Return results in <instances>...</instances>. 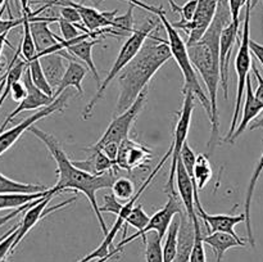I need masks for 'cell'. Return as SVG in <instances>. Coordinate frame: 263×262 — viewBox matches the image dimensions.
<instances>
[{"mask_svg":"<svg viewBox=\"0 0 263 262\" xmlns=\"http://www.w3.org/2000/svg\"><path fill=\"white\" fill-rule=\"evenodd\" d=\"M233 21L229 7V0H218L217 10L215 18L211 23L207 32L197 43L187 46L190 61L194 68L199 72L207 89L208 98L212 108L211 117V138L208 148L212 151L216 146L220 134V121L217 109V91L221 82V64H220V39L222 30Z\"/></svg>","mask_w":263,"mask_h":262,"instance_id":"obj_1","label":"cell"},{"mask_svg":"<svg viewBox=\"0 0 263 262\" xmlns=\"http://www.w3.org/2000/svg\"><path fill=\"white\" fill-rule=\"evenodd\" d=\"M30 131L36 138H39L45 144L49 153L51 154V157L55 161L58 180H57V184L54 188L59 193H63L66 190L81 192L89 199L90 205H91L92 211H94L95 216H97L98 221H99V225L102 228L103 234L107 235L109 230H108L107 223H105L102 212L99 210V204L97 202V192L98 190L112 188L116 179H117L116 177L117 171L116 170H110V171L104 172L102 175L89 174V172L74 166L73 162L68 158L66 152L63 151L62 145L59 144V141L53 135L40 130L36 126H31Z\"/></svg>","mask_w":263,"mask_h":262,"instance_id":"obj_2","label":"cell"},{"mask_svg":"<svg viewBox=\"0 0 263 262\" xmlns=\"http://www.w3.org/2000/svg\"><path fill=\"white\" fill-rule=\"evenodd\" d=\"M168 40L151 33L135 58L118 74V94L115 116L126 112L136 98L146 89V85L159 68L171 59Z\"/></svg>","mask_w":263,"mask_h":262,"instance_id":"obj_3","label":"cell"},{"mask_svg":"<svg viewBox=\"0 0 263 262\" xmlns=\"http://www.w3.org/2000/svg\"><path fill=\"white\" fill-rule=\"evenodd\" d=\"M158 17L159 20H161V23L162 26H163L164 31L167 32V38H168L167 40H168L172 57L175 58L176 63L179 64L182 76H184V87H182V92H193L194 97L198 98V100L202 103L203 108H204V110L207 112L208 118L211 120V117H212V108H211L210 98H208V94L204 91L202 85H200L198 74L194 69V66H193L192 61H190L189 53H187L186 41L182 40L176 28L172 26V23L170 22L168 18L166 17V12H164V10H162V12L159 13Z\"/></svg>","mask_w":263,"mask_h":262,"instance_id":"obj_4","label":"cell"},{"mask_svg":"<svg viewBox=\"0 0 263 262\" xmlns=\"http://www.w3.org/2000/svg\"><path fill=\"white\" fill-rule=\"evenodd\" d=\"M159 22H161V20H159L158 15L154 18H148L140 27L136 28V30L128 36L127 40L125 41V44H123L122 48H121L117 58H116L115 64H113L110 71L108 72L107 77H105L104 81L102 82L100 87L98 89L97 94L94 95V98H92V99L87 103L86 107H85L84 112H82V118H84V120H89V118L91 117L95 105H97V103L102 99L103 94H104L108 85H109L110 82H112V80L115 79L116 76H118V74L122 72V69L135 58V55L139 53L141 46L144 45V43H145V40L148 39V36L151 35L154 30H157Z\"/></svg>","mask_w":263,"mask_h":262,"instance_id":"obj_5","label":"cell"},{"mask_svg":"<svg viewBox=\"0 0 263 262\" xmlns=\"http://www.w3.org/2000/svg\"><path fill=\"white\" fill-rule=\"evenodd\" d=\"M258 0H247L246 4V15H244V27H243V36H241V43L239 45L238 54H236L235 59V71L236 76H238V82H236V99H235V109H234L233 120H231L230 131L228 133L225 138V143H229L230 139L233 138L234 133L236 130V125H238L239 116H240L241 103H243L244 91H246L247 86V77L249 76V69L252 67V59H251V48H249V41H251V33H249V23H251V12L254 4H257Z\"/></svg>","mask_w":263,"mask_h":262,"instance_id":"obj_6","label":"cell"},{"mask_svg":"<svg viewBox=\"0 0 263 262\" xmlns=\"http://www.w3.org/2000/svg\"><path fill=\"white\" fill-rule=\"evenodd\" d=\"M194 107V94L190 91L184 92V104H182V109L179 112V120H177L176 126H175L174 141L171 144V169H170L168 182L166 185V192L168 194H176L174 190V179L176 177V169L177 163H179L180 154H181L182 151V146H184L185 141H186V136L189 134Z\"/></svg>","mask_w":263,"mask_h":262,"instance_id":"obj_7","label":"cell"},{"mask_svg":"<svg viewBox=\"0 0 263 262\" xmlns=\"http://www.w3.org/2000/svg\"><path fill=\"white\" fill-rule=\"evenodd\" d=\"M146 95H148V89L144 90V91L136 98L134 104L131 105L126 112L121 113V115L118 116H115L113 121L109 123L107 130H105V133L103 134L102 138L98 140V143L92 145V148L99 149L102 148L104 144L108 143L121 144L125 139H127L136 117H138L139 113L143 110L144 105H145Z\"/></svg>","mask_w":263,"mask_h":262,"instance_id":"obj_8","label":"cell"},{"mask_svg":"<svg viewBox=\"0 0 263 262\" xmlns=\"http://www.w3.org/2000/svg\"><path fill=\"white\" fill-rule=\"evenodd\" d=\"M180 200L181 199H179L177 194H170L166 205H164L163 208H161L159 211H157V212L152 216L151 220H149V222H148V225H146L143 230H140V231H138L136 234H134V235L127 236V238H123L122 240L117 244V248L123 249V247H125L126 244H128L130 241L135 240V239L140 238V236H143L144 238V236H145L149 231H156V233L158 234L159 238L163 240V236L167 234V230H168L170 225H171L172 221H174L175 216L180 215L181 212H184V211H182V207H181L182 203L180 202Z\"/></svg>","mask_w":263,"mask_h":262,"instance_id":"obj_9","label":"cell"},{"mask_svg":"<svg viewBox=\"0 0 263 262\" xmlns=\"http://www.w3.org/2000/svg\"><path fill=\"white\" fill-rule=\"evenodd\" d=\"M68 98V92L61 94L53 103H51V104L46 105V107L44 108H40V110H36L32 116H30V117H27L26 120H23L22 122L18 123L14 127L0 133V156H2L4 152H7L8 149L22 136V134L25 133V131L30 130L31 126L35 125V123L37 122V121H40L41 118L48 117V116L53 115V113L55 112H63L64 108H66Z\"/></svg>","mask_w":263,"mask_h":262,"instance_id":"obj_10","label":"cell"},{"mask_svg":"<svg viewBox=\"0 0 263 262\" xmlns=\"http://www.w3.org/2000/svg\"><path fill=\"white\" fill-rule=\"evenodd\" d=\"M218 0H198V8L194 18L190 22H174L172 26L179 30H184L187 33L186 45L197 43L203 38L207 30L210 28L216 10H217Z\"/></svg>","mask_w":263,"mask_h":262,"instance_id":"obj_11","label":"cell"},{"mask_svg":"<svg viewBox=\"0 0 263 262\" xmlns=\"http://www.w3.org/2000/svg\"><path fill=\"white\" fill-rule=\"evenodd\" d=\"M22 81H23V85L26 86V89H27V97H26L25 99H23L22 102L18 104V107L15 108L13 112H10V115L8 116L7 118H5V121L3 122V125L0 126V133H3V131H4V128L7 127L8 123L12 122L13 118H14L15 116L20 115L21 112H23V110L40 109V108H44V107H46V105L51 104V103L55 100L53 97H50V95H48V94H45L44 91H41V90L39 89L35 84H33L32 79H31V73H30V69H28V67L26 68L25 73H23Z\"/></svg>","mask_w":263,"mask_h":262,"instance_id":"obj_12","label":"cell"},{"mask_svg":"<svg viewBox=\"0 0 263 262\" xmlns=\"http://www.w3.org/2000/svg\"><path fill=\"white\" fill-rule=\"evenodd\" d=\"M152 158H153V153H152L151 149L127 138L120 144L116 169L131 172L133 170L143 167Z\"/></svg>","mask_w":263,"mask_h":262,"instance_id":"obj_13","label":"cell"},{"mask_svg":"<svg viewBox=\"0 0 263 262\" xmlns=\"http://www.w3.org/2000/svg\"><path fill=\"white\" fill-rule=\"evenodd\" d=\"M55 195H58V194H49V195H46V197L41 198V199L39 200V203H36L35 205H32V207H30L27 211H26L25 216H23V220L20 222L17 238H15L14 244H13V251H14L15 247L21 243V240H22V239L27 235L28 231H30L31 229H32L33 226L39 222V221L43 220V218L45 217V216H48L49 213L54 212V211L59 210V208L66 207V205H68L69 203H72L76 200V197H72L71 199H67L66 202L59 203V204H57V205H54V207H50L46 210V205H48V203L50 202V200L53 199Z\"/></svg>","mask_w":263,"mask_h":262,"instance_id":"obj_14","label":"cell"},{"mask_svg":"<svg viewBox=\"0 0 263 262\" xmlns=\"http://www.w3.org/2000/svg\"><path fill=\"white\" fill-rule=\"evenodd\" d=\"M240 20L231 21L222 30L220 39V64H221V85L225 99L229 97V62H230L233 48L238 40Z\"/></svg>","mask_w":263,"mask_h":262,"instance_id":"obj_15","label":"cell"},{"mask_svg":"<svg viewBox=\"0 0 263 262\" xmlns=\"http://www.w3.org/2000/svg\"><path fill=\"white\" fill-rule=\"evenodd\" d=\"M57 5H61V7L72 5V7L76 8L79 10L80 15H81L84 26L91 33L103 30V28L112 27L113 20L117 15V10H113V12H99L95 8L86 7V5L79 4V3H74L72 0H57Z\"/></svg>","mask_w":263,"mask_h":262,"instance_id":"obj_16","label":"cell"},{"mask_svg":"<svg viewBox=\"0 0 263 262\" xmlns=\"http://www.w3.org/2000/svg\"><path fill=\"white\" fill-rule=\"evenodd\" d=\"M176 185L177 190H179V197L181 199L182 204H184L185 212L193 220V222H198L199 221V216L197 213V208H195V200H194V185H193L192 177L185 170L184 163H182L181 158L179 159L176 169Z\"/></svg>","mask_w":263,"mask_h":262,"instance_id":"obj_17","label":"cell"},{"mask_svg":"<svg viewBox=\"0 0 263 262\" xmlns=\"http://www.w3.org/2000/svg\"><path fill=\"white\" fill-rule=\"evenodd\" d=\"M99 43L100 40L91 38V33H82L73 44H71V45L67 48V50H68L72 55L76 57V58L79 59V61H81L84 64H86L87 68L91 71L92 76L97 80L98 89L100 87L102 82H100L99 72H98L97 67H95L94 61H92V49H94V46Z\"/></svg>","mask_w":263,"mask_h":262,"instance_id":"obj_18","label":"cell"},{"mask_svg":"<svg viewBox=\"0 0 263 262\" xmlns=\"http://www.w3.org/2000/svg\"><path fill=\"white\" fill-rule=\"evenodd\" d=\"M57 17H30V28L35 41L36 50L41 53L45 49L57 45L58 40L55 39V33L51 32L49 28V23L57 22Z\"/></svg>","mask_w":263,"mask_h":262,"instance_id":"obj_19","label":"cell"},{"mask_svg":"<svg viewBox=\"0 0 263 262\" xmlns=\"http://www.w3.org/2000/svg\"><path fill=\"white\" fill-rule=\"evenodd\" d=\"M199 218H202L204 225L207 226L208 234L215 233V231H221V233H228L230 235L235 236L236 239H241L238 234L235 233L234 228L238 223L246 222V215H210L204 210L197 212Z\"/></svg>","mask_w":263,"mask_h":262,"instance_id":"obj_20","label":"cell"},{"mask_svg":"<svg viewBox=\"0 0 263 262\" xmlns=\"http://www.w3.org/2000/svg\"><path fill=\"white\" fill-rule=\"evenodd\" d=\"M180 230L179 243H177V253L174 262H189L193 247L195 240V228L192 218L186 212L180 213Z\"/></svg>","mask_w":263,"mask_h":262,"instance_id":"obj_21","label":"cell"},{"mask_svg":"<svg viewBox=\"0 0 263 262\" xmlns=\"http://www.w3.org/2000/svg\"><path fill=\"white\" fill-rule=\"evenodd\" d=\"M87 66L80 61H71L68 67L66 69L63 79H62L61 84H59L58 89L54 92V98H58L59 95L63 94V91L68 87L73 86L79 91V94H84V89H82V81H84L85 76L87 73Z\"/></svg>","mask_w":263,"mask_h":262,"instance_id":"obj_22","label":"cell"},{"mask_svg":"<svg viewBox=\"0 0 263 262\" xmlns=\"http://www.w3.org/2000/svg\"><path fill=\"white\" fill-rule=\"evenodd\" d=\"M203 241L212 248L217 262L222 261L225 253L230 248L246 247V241L243 239H236L235 236L228 233H221V231H215V233H210L208 235L203 236Z\"/></svg>","mask_w":263,"mask_h":262,"instance_id":"obj_23","label":"cell"},{"mask_svg":"<svg viewBox=\"0 0 263 262\" xmlns=\"http://www.w3.org/2000/svg\"><path fill=\"white\" fill-rule=\"evenodd\" d=\"M72 162H73V164L76 167L92 175H102L104 172L110 171V170H116L117 171L116 164L100 149H95L92 146L90 148V156L85 161Z\"/></svg>","mask_w":263,"mask_h":262,"instance_id":"obj_24","label":"cell"},{"mask_svg":"<svg viewBox=\"0 0 263 262\" xmlns=\"http://www.w3.org/2000/svg\"><path fill=\"white\" fill-rule=\"evenodd\" d=\"M39 59H40L41 67H43L46 80H48V82L53 87L54 92H55L67 69L63 63V57L59 55L58 53H53L49 54V55L41 57Z\"/></svg>","mask_w":263,"mask_h":262,"instance_id":"obj_25","label":"cell"},{"mask_svg":"<svg viewBox=\"0 0 263 262\" xmlns=\"http://www.w3.org/2000/svg\"><path fill=\"white\" fill-rule=\"evenodd\" d=\"M263 171V152L259 157V161L257 162L256 167H254V171L252 174L251 181L248 184V189H247L246 193V211H244V215H246V228H247V235H248V240L249 244L252 247H256V239H254V234H253V229H252V218H251V205H252V199H253V194L254 190H256V185L257 181H258L259 176H261Z\"/></svg>","mask_w":263,"mask_h":262,"instance_id":"obj_26","label":"cell"},{"mask_svg":"<svg viewBox=\"0 0 263 262\" xmlns=\"http://www.w3.org/2000/svg\"><path fill=\"white\" fill-rule=\"evenodd\" d=\"M49 194H59L55 188L39 193H14V194H0V210H10V208H20L27 203L33 202L39 198L46 197Z\"/></svg>","mask_w":263,"mask_h":262,"instance_id":"obj_27","label":"cell"},{"mask_svg":"<svg viewBox=\"0 0 263 262\" xmlns=\"http://www.w3.org/2000/svg\"><path fill=\"white\" fill-rule=\"evenodd\" d=\"M32 10L31 12H22V18H23V38L22 43H21V54H22L23 59L26 62H31L37 54L36 50L35 41H33L32 33H31L30 28V17H32Z\"/></svg>","mask_w":263,"mask_h":262,"instance_id":"obj_28","label":"cell"},{"mask_svg":"<svg viewBox=\"0 0 263 262\" xmlns=\"http://www.w3.org/2000/svg\"><path fill=\"white\" fill-rule=\"evenodd\" d=\"M44 185L27 184V182L14 181L0 174V194H14V193H39L45 192Z\"/></svg>","mask_w":263,"mask_h":262,"instance_id":"obj_29","label":"cell"},{"mask_svg":"<svg viewBox=\"0 0 263 262\" xmlns=\"http://www.w3.org/2000/svg\"><path fill=\"white\" fill-rule=\"evenodd\" d=\"M179 230H180V218L172 221L166 234L164 246L162 247L163 251V262H174L177 253V243H179Z\"/></svg>","mask_w":263,"mask_h":262,"instance_id":"obj_30","label":"cell"},{"mask_svg":"<svg viewBox=\"0 0 263 262\" xmlns=\"http://www.w3.org/2000/svg\"><path fill=\"white\" fill-rule=\"evenodd\" d=\"M145 243V259L146 262H163V251H162V239L156 231H149L143 238Z\"/></svg>","mask_w":263,"mask_h":262,"instance_id":"obj_31","label":"cell"},{"mask_svg":"<svg viewBox=\"0 0 263 262\" xmlns=\"http://www.w3.org/2000/svg\"><path fill=\"white\" fill-rule=\"evenodd\" d=\"M135 5L130 4L127 12L122 15H116L112 23V35L113 36H127L135 31L134 28V14L133 9Z\"/></svg>","mask_w":263,"mask_h":262,"instance_id":"obj_32","label":"cell"},{"mask_svg":"<svg viewBox=\"0 0 263 262\" xmlns=\"http://www.w3.org/2000/svg\"><path fill=\"white\" fill-rule=\"evenodd\" d=\"M27 64H28V69H30L31 79H32L33 84H35L41 91H44L45 94L50 95V97L54 98V90L53 87L50 86V84L48 82V80H46L45 73H44L43 71V67H41L40 59L33 58L31 62H27ZM54 99H55V98H54Z\"/></svg>","mask_w":263,"mask_h":262,"instance_id":"obj_33","label":"cell"},{"mask_svg":"<svg viewBox=\"0 0 263 262\" xmlns=\"http://www.w3.org/2000/svg\"><path fill=\"white\" fill-rule=\"evenodd\" d=\"M194 177L195 181H197L198 190L204 189V186L210 182L211 177H212V167H211L208 156H205V154H199L197 157V162H195L194 167Z\"/></svg>","mask_w":263,"mask_h":262,"instance_id":"obj_34","label":"cell"},{"mask_svg":"<svg viewBox=\"0 0 263 262\" xmlns=\"http://www.w3.org/2000/svg\"><path fill=\"white\" fill-rule=\"evenodd\" d=\"M149 220H151V216L144 211L143 205L136 204L135 207L133 208L130 215L127 216V218L125 220V225H123V236L126 238L128 226H133V228L138 229V231H140L148 225Z\"/></svg>","mask_w":263,"mask_h":262,"instance_id":"obj_35","label":"cell"},{"mask_svg":"<svg viewBox=\"0 0 263 262\" xmlns=\"http://www.w3.org/2000/svg\"><path fill=\"white\" fill-rule=\"evenodd\" d=\"M112 193L121 202H128L135 195V185L127 177H118L113 184Z\"/></svg>","mask_w":263,"mask_h":262,"instance_id":"obj_36","label":"cell"},{"mask_svg":"<svg viewBox=\"0 0 263 262\" xmlns=\"http://www.w3.org/2000/svg\"><path fill=\"white\" fill-rule=\"evenodd\" d=\"M195 228V240L194 247H193L192 254H190L189 262H205V251H204V241H203V233L200 221L194 222Z\"/></svg>","mask_w":263,"mask_h":262,"instance_id":"obj_37","label":"cell"},{"mask_svg":"<svg viewBox=\"0 0 263 262\" xmlns=\"http://www.w3.org/2000/svg\"><path fill=\"white\" fill-rule=\"evenodd\" d=\"M168 4L174 12L179 13L181 20L179 22H190L194 18L195 12L198 8V0H187L184 5H177L174 0H168Z\"/></svg>","mask_w":263,"mask_h":262,"instance_id":"obj_38","label":"cell"},{"mask_svg":"<svg viewBox=\"0 0 263 262\" xmlns=\"http://www.w3.org/2000/svg\"><path fill=\"white\" fill-rule=\"evenodd\" d=\"M18 228H20V223L10 229L8 233L4 234V236L0 238V262H5L8 254L13 252V244L17 238Z\"/></svg>","mask_w":263,"mask_h":262,"instance_id":"obj_39","label":"cell"},{"mask_svg":"<svg viewBox=\"0 0 263 262\" xmlns=\"http://www.w3.org/2000/svg\"><path fill=\"white\" fill-rule=\"evenodd\" d=\"M57 23L59 25V30H61L62 32V38H63L66 41L74 40V39H77L79 36H81L82 33H84L82 31H79V28L76 27V25H73V23L71 22H67V21H64L63 18H58Z\"/></svg>","mask_w":263,"mask_h":262,"instance_id":"obj_40","label":"cell"},{"mask_svg":"<svg viewBox=\"0 0 263 262\" xmlns=\"http://www.w3.org/2000/svg\"><path fill=\"white\" fill-rule=\"evenodd\" d=\"M8 7H9V0H7V2L4 3V5L0 8V35L8 33L12 28L23 25L22 17L17 18V20H14V18H10V20H3V14H4L5 9H8Z\"/></svg>","mask_w":263,"mask_h":262,"instance_id":"obj_41","label":"cell"},{"mask_svg":"<svg viewBox=\"0 0 263 262\" xmlns=\"http://www.w3.org/2000/svg\"><path fill=\"white\" fill-rule=\"evenodd\" d=\"M103 199H104V204L99 207L100 212H110L116 216L120 215L125 203H121V200L116 198L113 194H105Z\"/></svg>","mask_w":263,"mask_h":262,"instance_id":"obj_42","label":"cell"},{"mask_svg":"<svg viewBox=\"0 0 263 262\" xmlns=\"http://www.w3.org/2000/svg\"><path fill=\"white\" fill-rule=\"evenodd\" d=\"M61 18H63L67 22L73 23V25H79L80 22H82L79 10L74 7H72V5H64V7H61Z\"/></svg>","mask_w":263,"mask_h":262,"instance_id":"obj_43","label":"cell"},{"mask_svg":"<svg viewBox=\"0 0 263 262\" xmlns=\"http://www.w3.org/2000/svg\"><path fill=\"white\" fill-rule=\"evenodd\" d=\"M113 163L116 164V161H117V156H118V149H120V144L117 143H108L104 144L102 148H99Z\"/></svg>","mask_w":263,"mask_h":262,"instance_id":"obj_44","label":"cell"},{"mask_svg":"<svg viewBox=\"0 0 263 262\" xmlns=\"http://www.w3.org/2000/svg\"><path fill=\"white\" fill-rule=\"evenodd\" d=\"M10 94H12V98L15 100V102L21 103L26 97H27V89H26V86L22 84V82L18 81L12 86Z\"/></svg>","mask_w":263,"mask_h":262,"instance_id":"obj_45","label":"cell"},{"mask_svg":"<svg viewBox=\"0 0 263 262\" xmlns=\"http://www.w3.org/2000/svg\"><path fill=\"white\" fill-rule=\"evenodd\" d=\"M252 71H253L254 77H256L257 82H258V86H257L254 95H256L257 99L263 102V77H262L261 72H259L258 67L256 66V63H254V62H252Z\"/></svg>","mask_w":263,"mask_h":262,"instance_id":"obj_46","label":"cell"},{"mask_svg":"<svg viewBox=\"0 0 263 262\" xmlns=\"http://www.w3.org/2000/svg\"><path fill=\"white\" fill-rule=\"evenodd\" d=\"M247 4V0H229V7H230V13L233 21L240 20V10L244 5Z\"/></svg>","mask_w":263,"mask_h":262,"instance_id":"obj_47","label":"cell"},{"mask_svg":"<svg viewBox=\"0 0 263 262\" xmlns=\"http://www.w3.org/2000/svg\"><path fill=\"white\" fill-rule=\"evenodd\" d=\"M126 2L130 3V4H133V5H135V7L141 8V9L148 10V12L153 13V14H156V15H158L159 13L163 10V9H162V7H153V5L146 4V3L141 2V0H126Z\"/></svg>","mask_w":263,"mask_h":262,"instance_id":"obj_48","label":"cell"},{"mask_svg":"<svg viewBox=\"0 0 263 262\" xmlns=\"http://www.w3.org/2000/svg\"><path fill=\"white\" fill-rule=\"evenodd\" d=\"M249 48H251V53L258 59L259 63L263 66V45L256 43V41L251 39V41H249Z\"/></svg>","mask_w":263,"mask_h":262,"instance_id":"obj_49","label":"cell"},{"mask_svg":"<svg viewBox=\"0 0 263 262\" xmlns=\"http://www.w3.org/2000/svg\"><path fill=\"white\" fill-rule=\"evenodd\" d=\"M122 251H123V249H120V248H117V247H116V248H113V251L110 252V254H108L107 257H103V258H97V261H90V262H107V261H109L110 258H113L116 254L121 253Z\"/></svg>","mask_w":263,"mask_h":262,"instance_id":"obj_50","label":"cell"},{"mask_svg":"<svg viewBox=\"0 0 263 262\" xmlns=\"http://www.w3.org/2000/svg\"><path fill=\"white\" fill-rule=\"evenodd\" d=\"M7 36H8V33H4V35H0V57H2L3 48H4V44H8V45H9L10 48H12V45H10V44L8 43Z\"/></svg>","mask_w":263,"mask_h":262,"instance_id":"obj_51","label":"cell"},{"mask_svg":"<svg viewBox=\"0 0 263 262\" xmlns=\"http://www.w3.org/2000/svg\"><path fill=\"white\" fill-rule=\"evenodd\" d=\"M4 86H5V74L4 76H2V81H0V97H2V92L3 90H4Z\"/></svg>","mask_w":263,"mask_h":262,"instance_id":"obj_52","label":"cell"},{"mask_svg":"<svg viewBox=\"0 0 263 262\" xmlns=\"http://www.w3.org/2000/svg\"><path fill=\"white\" fill-rule=\"evenodd\" d=\"M5 2H7V0H0V8H2L3 5H4Z\"/></svg>","mask_w":263,"mask_h":262,"instance_id":"obj_53","label":"cell"},{"mask_svg":"<svg viewBox=\"0 0 263 262\" xmlns=\"http://www.w3.org/2000/svg\"><path fill=\"white\" fill-rule=\"evenodd\" d=\"M91 2H95V4H99V3L103 2V0H91Z\"/></svg>","mask_w":263,"mask_h":262,"instance_id":"obj_54","label":"cell"}]
</instances>
